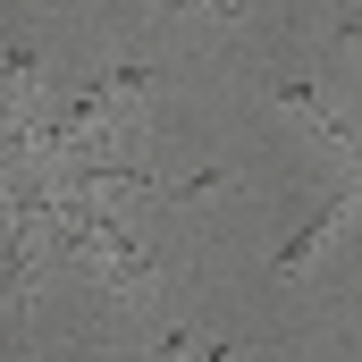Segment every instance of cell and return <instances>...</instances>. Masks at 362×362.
Here are the masks:
<instances>
[{
	"label": "cell",
	"instance_id": "cell-1",
	"mask_svg": "<svg viewBox=\"0 0 362 362\" xmlns=\"http://www.w3.org/2000/svg\"><path fill=\"white\" fill-rule=\"evenodd\" d=\"M278 101H286V110H295V118H303V127H312V135H320L329 152H346V160H354V152H362L354 135H346V127H337V118L320 110V93H312V85H286V93H278Z\"/></svg>",
	"mask_w": 362,
	"mask_h": 362
},
{
	"label": "cell",
	"instance_id": "cell-2",
	"mask_svg": "<svg viewBox=\"0 0 362 362\" xmlns=\"http://www.w3.org/2000/svg\"><path fill=\"white\" fill-rule=\"evenodd\" d=\"M194 8H211L219 25H236V17H245V0H194Z\"/></svg>",
	"mask_w": 362,
	"mask_h": 362
},
{
	"label": "cell",
	"instance_id": "cell-3",
	"mask_svg": "<svg viewBox=\"0 0 362 362\" xmlns=\"http://www.w3.org/2000/svg\"><path fill=\"white\" fill-rule=\"evenodd\" d=\"M337 34H346V42H362V8H346V25H337Z\"/></svg>",
	"mask_w": 362,
	"mask_h": 362
}]
</instances>
